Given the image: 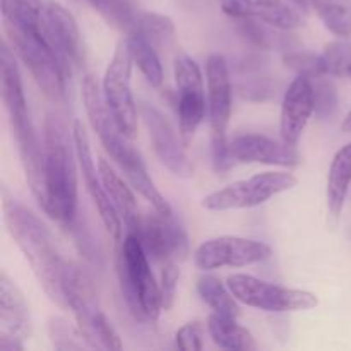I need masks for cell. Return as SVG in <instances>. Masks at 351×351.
Here are the masks:
<instances>
[{
  "label": "cell",
  "instance_id": "obj_6",
  "mask_svg": "<svg viewBox=\"0 0 351 351\" xmlns=\"http://www.w3.org/2000/svg\"><path fill=\"white\" fill-rule=\"evenodd\" d=\"M14 53L23 60L31 77L51 101H62L71 71L43 38V31L3 23Z\"/></svg>",
  "mask_w": 351,
  "mask_h": 351
},
{
  "label": "cell",
  "instance_id": "obj_4",
  "mask_svg": "<svg viewBox=\"0 0 351 351\" xmlns=\"http://www.w3.org/2000/svg\"><path fill=\"white\" fill-rule=\"evenodd\" d=\"M120 290L137 321L156 322L163 312L160 283L151 271L149 257L136 233H127L117 257Z\"/></svg>",
  "mask_w": 351,
  "mask_h": 351
},
{
  "label": "cell",
  "instance_id": "obj_10",
  "mask_svg": "<svg viewBox=\"0 0 351 351\" xmlns=\"http://www.w3.org/2000/svg\"><path fill=\"white\" fill-rule=\"evenodd\" d=\"M132 55L125 40L117 45L113 57L103 75L101 89L105 101L115 119L119 129L129 139L137 136V110L134 99L132 88H130V75H132Z\"/></svg>",
  "mask_w": 351,
  "mask_h": 351
},
{
  "label": "cell",
  "instance_id": "obj_1",
  "mask_svg": "<svg viewBox=\"0 0 351 351\" xmlns=\"http://www.w3.org/2000/svg\"><path fill=\"white\" fill-rule=\"evenodd\" d=\"M82 103L93 130L101 141L106 153L112 156L129 180L130 187L139 192L156 211L171 213V206L163 197L154 182L147 175L141 154L129 144V137L119 129L112 112L103 96V89L95 75L88 74L82 79Z\"/></svg>",
  "mask_w": 351,
  "mask_h": 351
},
{
  "label": "cell",
  "instance_id": "obj_12",
  "mask_svg": "<svg viewBox=\"0 0 351 351\" xmlns=\"http://www.w3.org/2000/svg\"><path fill=\"white\" fill-rule=\"evenodd\" d=\"M271 254V247L264 242L223 235L202 242L194 252V264L202 271L245 267L264 263L269 259Z\"/></svg>",
  "mask_w": 351,
  "mask_h": 351
},
{
  "label": "cell",
  "instance_id": "obj_19",
  "mask_svg": "<svg viewBox=\"0 0 351 351\" xmlns=\"http://www.w3.org/2000/svg\"><path fill=\"white\" fill-rule=\"evenodd\" d=\"M223 12L233 19H256L281 29H297L304 24L298 12L287 0H219Z\"/></svg>",
  "mask_w": 351,
  "mask_h": 351
},
{
  "label": "cell",
  "instance_id": "obj_39",
  "mask_svg": "<svg viewBox=\"0 0 351 351\" xmlns=\"http://www.w3.org/2000/svg\"><path fill=\"white\" fill-rule=\"evenodd\" d=\"M341 130L343 132H351V110L348 112V115L345 117V120H343Z\"/></svg>",
  "mask_w": 351,
  "mask_h": 351
},
{
  "label": "cell",
  "instance_id": "obj_21",
  "mask_svg": "<svg viewBox=\"0 0 351 351\" xmlns=\"http://www.w3.org/2000/svg\"><path fill=\"white\" fill-rule=\"evenodd\" d=\"M0 82H2V101L9 113L10 125L31 119L16 53L7 41H3L2 50H0Z\"/></svg>",
  "mask_w": 351,
  "mask_h": 351
},
{
  "label": "cell",
  "instance_id": "obj_14",
  "mask_svg": "<svg viewBox=\"0 0 351 351\" xmlns=\"http://www.w3.org/2000/svg\"><path fill=\"white\" fill-rule=\"evenodd\" d=\"M72 136H74L77 165L82 177H84L86 189H88L96 209H98L99 218H101L106 232L110 233L113 240H119L122 237V219H120L119 213H117L115 206H113L112 199H110L108 192H106L101 175H99V170L96 168L95 160H93L91 143H89L88 132H86L81 120H74V123H72Z\"/></svg>",
  "mask_w": 351,
  "mask_h": 351
},
{
  "label": "cell",
  "instance_id": "obj_18",
  "mask_svg": "<svg viewBox=\"0 0 351 351\" xmlns=\"http://www.w3.org/2000/svg\"><path fill=\"white\" fill-rule=\"evenodd\" d=\"M314 113L315 99L312 81L304 75H297L285 91L283 103H281V141L290 144V146H297Z\"/></svg>",
  "mask_w": 351,
  "mask_h": 351
},
{
  "label": "cell",
  "instance_id": "obj_20",
  "mask_svg": "<svg viewBox=\"0 0 351 351\" xmlns=\"http://www.w3.org/2000/svg\"><path fill=\"white\" fill-rule=\"evenodd\" d=\"M31 314L24 295L5 273L0 276V335L27 339L31 336Z\"/></svg>",
  "mask_w": 351,
  "mask_h": 351
},
{
  "label": "cell",
  "instance_id": "obj_2",
  "mask_svg": "<svg viewBox=\"0 0 351 351\" xmlns=\"http://www.w3.org/2000/svg\"><path fill=\"white\" fill-rule=\"evenodd\" d=\"M3 223L48 298L58 307L67 308L62 291V274L67 261L62 259L50 228L7 192H3Z\"/></svg>",
  "mask_w": 351,
  "mask_h": 351
},
{
  "label": "cell",
  "instance_id": "obj_7",
  "mask_svg": "<svg viewBox=\"0 0 351 351\" xmlns=\"http://www.w3.org/2000/svg\"><path fill=\"white\" fill-rule=\"evenodd\" d=\"M206 89H208V120L211 129V153L216 171L232 167L228 149V123L232 119L233 86L228 62L219 53H213L206 62Z\"/></svg>",
  "mask_w": 351,
  "mask_h": 351
},
{
  "label": "cell",
  "instance_id": "obj_15",
  "mask_svg": "<svg viewBox=\"0 0 351 351\" xmlns=\"http://www.w3.org/2000/svg\"><path fill=\"white\" fill-rule=\"evenodd\" d=\"M146 250L147 257L154 263L184 261L189 254V239L185 230L171 218V215L144 216L136 232Z\"/></svg>",
  "mask_w": 351,
  "mask_h": 351
},
{
  "label": "cell",
  "instance_id": "obj_34",
  "mask_svg": "<svg viewBox=\"0 0 351 351\" xmlns=\"http://www.w3.org/2000/svg\"><path fill=\"white\" fill-rule=\"evenodd\" d=\"M329 75L311 79L314 86V99H315V115L321 120L329 119L338 110V89L329 81Z\"/></svg>",
  "mask_w": 351,
  "mask_h": 351
},
{
  "label": "cell",
  "instance_id": "obj_17",
  "mask_svg": "<svg viewBox=\"0 0 351 351\" xmlns=\"http://www.w3.org/2000/svg\"><path fill=\"white\" fill-rule=\"evenodd\" d=\"M233 161L239 163H261L273 167L295 168L302 163V154L297 146L274 141L261 134H243L237 136L228 144Z\"/></svg>",
  "mask_w": 351,
  "mask_h": 351
},
{
  "label": "cell",
  "instance_id": "obj_9",
  "mask_svg": "<svg viewBox=\"0 0 351 351\" xmlns=\"http://www.w3.org/2000/svg\"><path fill=\"white\" fill-rule=\"evenodd\" d=\"M240 304L274 314L311 311L317 307L319 298L314 293L280 285L267 283L249 274H233L226 283Z\"/></svg>",
  "mask_w": 351,
  "mask_h": 351
},
{
  "label": "cell",
  "instance_id": "obj_25",
  "mask_svg": "<svg viewBox=\"0 0 351 351\" xmlns=\"http://www.w3.org/2000/svg\"><path fill=\"white\" fill-rule=\"evenodd\" d=\"M108 26L129 34L143 14L136 0H86Z\"/></svg>",
  "mask_w": 351,
  "mask_h": 351
},
{
  "label": "cell",
  "instance_id": "obj_16",
  "mask_svg": "<svg viewBox=\"0 0 351 351\" xmlns=\"http://www.w3.org/2000/svg\"><path fill=\"white\" fill-rule=\"evenodd\" d=\"M43 38L72 72L82 55L81 31L74 16L58 2L48 0L43 14Z\"/></svg>",
  "mask_w": 351,
  "mask_h": 351
},
{
  "label": "cell",
  "instance_id": "obj_29",
  "mask_svg": "<svg viewBox=\"0 0 351 351\" xmlns=\"http://www.w3.org/2000/svg\"><path fill=\"white\" fill-rule=\"evenodd\" d=\"M129 34H137V36L144 38L147 43H151L158 50V48L165 47L173 40L175 24L165 14L143 12Z\"/></svg>",
  "mask_w": 351,
  "mask_h": 351
},
{
  "label": "cell",
  "instance_id": "obj_24",
  "mask_svg": "<svg viewBox=\"0 0 351 351\" xmlns=\"http://www.w3.org/2000/svg\"><path fill=\"white\" fill-rule=\"evenodd\" d=\"M208 332L213 341L225 350L250 351L256 350L257 345L254 336L243 326L237 322V319L213 312L208 319Z\"/></svg>",
  "mask_w": 351,
  "mask_h": 351
},
{
  "label": "cell",
  "instance_id": "obj_31",
  "mask_svg": "<svg viewBox=\"0 0 351 351\" xmlns=\"http://www.w3.org/2000/svg\"><path fill=\"white\" fill-rule=\"evenodd\" d=\"M48 338L55 350H84L89 348L84 335L81 332L79 326H72L71 322L62 317H51L47 324Z\"/></svg>",
  "mask_w": 351,
  "mask_h": 351
},
{
  "label": "cell",
  "instance_id": "obj_5",
  "mask_svg": "<svg viewBox=\"0 0 351 351\" xmlns=\"http://www.w3.org/2000/svg\"><path fill=\"white\" fill-rule=\"evenodd\" d=\"M62 291L69 311L74 314L79 329L89 348L120 350L122 341L110 319L101 311L93 280L74 263H65L62 274Z\"/></svg>",
  "mask_w": 351,
  "mask_h": 351
},
{
  "label": "cell",
  "instance_id": "obj_23",
  "mask_svg": "<svg viewBox=\"0 0 351 351\" xmlns=\"http://www.w3.org/2000/svg\"><path fill=\"white\" fill-rule=\"evenodd\" d=\"M351 187V143L343 146L332 158L328 175V189H326V199H328L329 223L336 226L341 218L343 208H345L346 197Z\"/></svg>",
  "mask_w": 351,
  "mask_h": 351
},
{
  "label": "cell",
  "instance_id": "obj_27",
  "mask_svg": "<svg viewBox=\"0 0 351 351\" xmlns=\"http://www.w3.org/2000/svg\"><path fill=\"white\" fill-rule=\"evenodd\" d=\"M127 45H129L130 55H132V62L141 74L144 75L147 82L153 88H160L163 82V65H161L160 57H158L156 48L151 43H147L144 38L137 36V34H127L125 38Z\"/></svg>",
  "mask_w": 351,
  "mask_h": 351
},
{
  "label": "cell",
  "instance_id": "obj_38",
  "mask_svg": "<svg viewBox=\"0 0 351 351\" xmlns=\"http://www.w3.org/2000/svg\"><path fill=\"white\" fill-rule=\"evenodd\" d=\"M287 2L291 3L298 12L307 14L308 9H311V2H308V0H287Z\"/></svg>",
  "mask_w": 351,
  "mask_h": 351
},
{
  "label": "cell",
  "instance_id": "obj_13",
  "mask_svg": "<svg viewBox=\"0 0 351 351\" xmlns=\"http://www.w3.org/2000/svg\"><path fill=\"white\" fill-rule=\"evenodd\" d=\"M139 115L146 123L151 146L161 165L177 177L191 178L194 175V165L185 153V143L180 132L177 134L170 120L156 106L141 103Z\"/></svg>",
  "mask_w": 351,
  "mask_h": 351
},
{
  "label": "cell",
  "instance_id": "obj_28",
  "mask_svg": "<svg viewBox=\"0 0 351 351\" xmlns=\"http://www.w3.org/2000/svg\"><path fill=\"white\" fill-rule=\"evenodd\" d=\"M199 297L204 304H208L216 314L226 315V317L237 319L240 315L239 300L232 293L228 285H223L218 278L215 276H202L197 281Z\"/></svg>",
  "mask_w": 351,
  "mask_h": 351
},
{
  "label": "cell",
  "instance_id": "obj_37",
  "mask_svg": "<svg viewBox=\"0 0 351 351\" xmlns=\"http://www.w3.org/2000/svg\"><path fill=\"white\" fill-rule=\"evenodd\" d=\"M0 350L2 351H23V339L10 335H0Z\"/></svg>",
  "mask_w": 351,
  "mask_h": 351
},
{
  "label": "cell",
  "instance_id": "obj_8",
  "mask_svg": "<svg viewBox=\"0 0 351 351\" xmlns=\"http://www.w3.org/2000/svg\"><path fill=\"white\" fill-rule=\"evenodd\" d=\"M295 185H297V177L288 171H264L247 180L233 182L225 189L211 192L202 199V206L209 211L257 208L274 195L290 191Z\"/></svg>",
  "mask_w": 351,
  "mask_h": 351
},
{
  "label": "cell",
  "instance_id": "obj_33",
  "mask_svg": "<svg viewBox=\"0 0 351 351\" xmlns=\"http://www.w3.org/2000/svg\"><path fill=\"white\" fill-rule=\"evenodd\" d=\"M322 57H324L328 75L348 77L351 72V43L346 41V38L326 45Z\"/></svg>",
  "mask_w": 351,
  "mask_h": 351
},
{
  "label": "cell",
  "instance_id": "obj_11",
  "mask_svg": "<svg viewBox=\"0 0 351 351\" xmlns=\"http://www.w3.org/2000/svg\"><path fill=\"white\" fill-rule=\"evenodd\" d=\"M173 74L178 95V132L185 146H189L201 123L208 117V89H206L201 67L189 55L180 53L175 58Z\"/></svg>",
  "mask_w": 351,
  "mask_h": 351
},
{
  "label": "cell",
  "instance_id": "obj_30",
  "mask_svg": "<svg viewBox=\"0 0 351 351\" xmlns=\"http://www.w3.org/2000/svg\"><path fill=\"white\" fill-rule=\"evenodd\" d=\"M324 26L339 38L351 36V7L345 0H308Z\"/></svg>",
  "mask_w": 351,
  "mask_h": 351
},
{
  "label": "cell",
  "instance_id": "obj_32",
  "mask_svg": "<svg viewBox=\"0 0 351 351\" xmlns=\"http://www.w3.org/2000/svg\"><path fill=\"white\" fill-rule=\"evenodd\" d=\"M285 67L290 69L297 75H304V77L315 79L328 75V69H326V62L322 55L314 53V51L307 50H295L287 51L283 55Z\"/></svg>",
  "mask_w": 351,
  "mask_h": 351
},
{
  "label": "cell",
  "instance_id": "obj_36",
  "mask_svg": "<svg viewBox=\"0 0 351 351\" xmlns=\"http://www.w3.org/2000/svg\"><path fill=\"white\" fill-rule=\"evenodd\" d=\"M175 343L182 351L202 350V326L199 322H189L182 326L175 335Z\"/></svg>",
  "mask_w": 351,
  "mask_h": 351
},
{
  "label": "cell",
  "instance_id": "obj_22",
  "mask_svg": "<svg viewBox=\"0 0 351 351\" xmlns=\"http://www.w3.org/2000/svg\"><path fill=\"white\" fill-rule=\"evenodd\" d=\"M98 170L120 219L127 226V233H136L139 230L141 221H143V216L139 215V206L134 197L132 189L119 177V173H115L108 161L103 160V158H99L98 161Z\"/></svg>",
  "mask_w": 351,
  "mask_h": 351
},
{
  "label": "cell",
  "instance_id": "obj_35",
  "mask_svg": "<svg viewBox=\"0 0 351 351\" xmlns=\"http://www.w3.org/2000/svg\"><path fill=\"white\" fill-rule=\"evenodd\" d=\"M178 280H180V267L175 261L163 264V271H161V302H163V311H170L173 305L175 295H177Z\"/></svg>",
  "mask_w": 351,
  "mask_h": 351
},
{
  "label": "cell",
  "instance_id": "obj_3",
  "mask_svg": "<svg viewBox=\"0 0 351 351\" xmlns=\"http://www.w3.org/2000/svg\"><path fill=\"white\" fill-rule=\"evenodd\" d=\"M45 201L41 209L64 226H72L77 213V154L69 132L55 113L43 123Z\"/></svg>",
  "mask_w": 351,
  "mask_h": 351
},
{
  "label": "cell",
  "instance_id": "obj_26",
  "mask_svg": "<svg viewBox=\"0 0 351 351\" xmlns=\"http://www.w3.org/2000/svg\"><path fill=\"white\" fill-rule=\"evenodd\" d=\"M239 23V29L247 40L257 48L263 50H287L290 51L293 41L287 38L281 27L271 26V24L261 23L256 19H235Z\"/></svg>",
  "mask_w": 351,
  "mask_h": 351
}]
</instances>
